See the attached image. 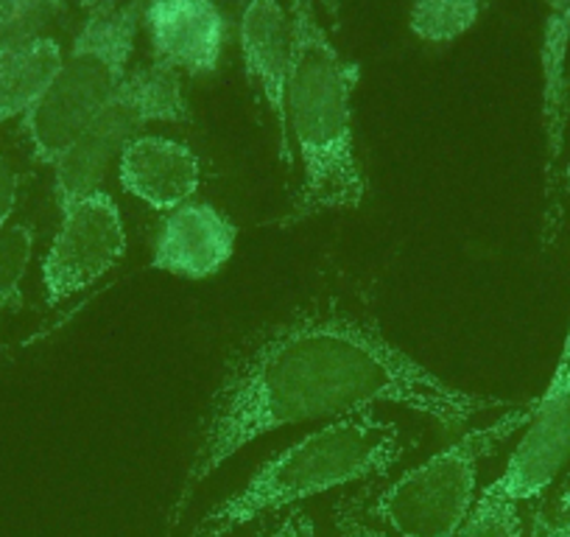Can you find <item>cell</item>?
Instances as JSON below:
<instances>
[{
    "mask_svg": "<svg viewBox=\"0 0 570 537\" xmlns=\"http://www.w3.org/2000/svg\"><path fill=\"white\" fill-rule=\"evenodd\" d=\"M375 407L409 409L456 431L479 414L514 407V400L453 387L361 311L305 305L257 328L227 355L199 418L194 459L168 526H177L196 490L257 437Z\"/></svg>",
    "mask_w": 570,
    "mask_h": 537,
    "instance_id": "cell-1",
    "label": "cell"
},
{
    "mask_svg": "<svg viewBox=\"0 0 570 537\" xmlns=\"http://www.w3.org/2000/svg\"><path fill=\"white\" fill-rule=\"evenodd\" d=\"M288 131L303 163V183L279 227H297L325 213L361 207L364 168L355 152V68L342 57L320 20L316 0H292Z\"/></svg>",
    "mask_w": 570,
    "mask_h": 537,
    "instance_id": "cell-2",
    "label": "cell"
},
{
    "mask_svg": "<svg viewBox=\"0 0 570 537\" xmlns=\"http://www.w3.org/2000/svg\"><path fill=\"white\" fill-rule=\"evenodd\" d=\"M409 448L403 426L375 412L331 420L261 465L235 496L216 504L194 526L190 537H227L252 520L297 507L305 498L386 476Z\"/></svg>",
    "mask_w": 570,
    "mask_h": 537,
    "instance_id": "cell-3",
    "label": "cell"
},
{
    "mask_svg": "<svg viewBox=\"0 0 570 537\" xmlns=\"http://www.w3.org/2000/svg\"><path fill=\"white\" fill-rule=\"evenodd\" d=\"M142 29V0H104L87 12L73 46L62 53L51 85L23 118L31 155L53 163L129 79V62Z\"/></svg>",
    "mask_w": 570,
    "mask_h": 537,
    "instance_id": "cell-4",
    "label": "cell"
},
{
    "mask_svg": "<svg viewBox=\"0 0 570 537\" xmlns=\"http://www.w3.org/2000/svg\"><path fill=\"white\" fill-rule=\"evenodd\" d=\"M531 412L534 400L509 407L490 426L462 435L445 451L428 457L377 490L366 515L397 537H456L475 507L481 459L525 429Z\"/></svg>",
    "mask_w": 570,
    "mask_h": 537,
    "instance_id": "cell-5",
    "label": "cell"
},
{
    "mask_svg": "<svg viewBox=\"0 0 570 537\" xmlns=\"http://www.w3.org/2000/svg\"><path fill=\"white\" fill-rule=\"evenodd\" d=\"M190 104L183 76L163 65H140L129 74L112 101L90 120L70 149L53 163V196L59 211L104 191L109 172L126 146L146 135L151 124H188Z\"/></svg>",
    "mask_w": 570,
    "mask_h": 537,
    "instance_id": "cell-6",
    "label": "cell"
},
{
    "mask_svg": "<svg viewBox=\"0 0 570 537\" xmlns=\"http://www.w3.org/2000/svg\"><path fill=\"white\" fill-rule=\"evenodd\" d=\"M59 213L62 222L42 257L48 305H62L92 289L126 255L124 216L107 191H96Z\"/></svg>",
    "mask_w": 570,
    "mask_h": 537,
    "instance_id": "cell-7",
    "label": "cell"
},
{
    "mask_svg": "<svg viewBox=\"0 0 570 537\" xmlns=\"http://www.w3.org/2000/svg\"><path fill=\"white\" fill-rule=\"evenodd\" d=\"M570 465V316L562 350L546 392L534 400V412L525 423L507 470L490 485L492 492L531 501L540 498Z\"/></svg>",
    "mask_w": 570,
    "mask_h": 537,
    "instance_id": "cell-8",
    "label": "cell"
},
{
    "mask_svg": "<svg viewBox=\"0 0 570 537\" xmlns=\"http://www.w3.org/2000/svg\"><path fill=\"white\" fill-rule=\"evenodd\" d=\"M240 57L246 79L255 85L277 129V152L285 172L294 168L288 131V68H292V18L279 0H246L240 12Z\"/></svg>",
    "mask_w": 570,
    "mask_h": 537,
    "instance_id": "cell-9",
    "label": "cell"
},
{
    "mask_svg": "<svg viewBox=\"0 0 570 537\" xmlns=\"http://www.w3.org/2000/svg\"><path fill=\"white\" fill-rule=\"evenodd\" d=\"M151 62L179 76H210L227 46L229 23L216 0H142Z\"/></svg>",
    "mask_w": 570,
    "mask_h": 537,
    "instance_id": "cell-10",
    "label": "cell"
},
{
    "mask_svg": "<svg viewBox=\"0 0 570 537\" xmlns=\"http://www.w3.org/2000/svg\"><path fill=\"white\" fill-rule=\"evenodd\" d=\"M238 227L210 202H188L168 213L155 241L151 268L185 281H205L229 263Z\"/></svg>",
    "mask_w": 570,
    "mask_h": 537,
    "instance_id": "cell-11",
    "label": "cell"
},
{
    "mask_svg": "<svg viewBox=\"0 0 570 537\" xmlns=\"http://www.w3.org/2000/svg\"><path fill=\"white\" fill-rule=\"evenodd\" d=\"M120 188L142 205L171 213L188 205L202 185L199 157L183 140L166 135H140L118 160Z\"/></svg>",
    "mask_w": 570,
    "mask_h": 537,
    "instance_id": "cell-12",
    "label": "cell"
},
{
    "mask_svg": "<svg viewBox=\"0 0 570 537\" xmlns=\"http://www.w3.org/2000/svg\"><path fill=\"white\" fill-rule=\"evenodd\" d=\"M542 74V138H546V202L557 211L559 185L564 179V140L570 120V0L548 3L540 48Z\"/></svg>",
    "mask_w": 570,
    "mask_h": 537,
    "instance_id": "cell-13",
    "label": "cell"
},
{
    "mask_svg": "<svg viewBox=\"0 0 570 537\" xmlns=\"http://www.w3.org/2000/svg\"><path fill=\"white\" fill-rule=\"evenodd\" d=\"M62 62V46L57 40H46L29 51L0 57V126L20 118L35 109L46 87L51 85Z\"/></svg>",
    "mask_w": 570,
    "mask_h": 537,
    "instance_id": "cell-14",
    "label": "cell"
},
{
    "mask_svg": "<svg viewBox=\"0 0 570 537\" xmlns=\"http://www.w3.org/2000/svg\"><path fill=\"white\" fill-rule=\"evenodd\" d=\"M65 0H0V57L51 40Z\"/></svg>",
    "mask_w": 570,
    "mask_h": 537,
    "instance_id": "cell-15",
    "label": "cell"
},
{
    "mask_svg": "<svg viewBox=\"0 0 570 537\" xmlns=\"http://www.w3.org/2000/svg\"><path fill=\"white\" fill-rule=\"evenodd\" d=\"M481 7V0H414L409 9V29L422 42L448 46L475 29Z\"/></svg>",
    "mask_w": 570,
    "mask_h": 537,
    "instance_id": "cell-16",
    "label": "cell"
},
{
    "mask_svg": "<svg viewBox=\"0 0 570 537\" xmlns=\"http://www.w3.org/2000/svg\"><path fill=\"white\" fill-rule=\"evenodd\" d=\"M35 257V230L26 222L9 224L0 233V331L23 303V283Z\"/></svg>",
    "mask_w": 570,
    "mask_h": 537,
    "instance_id": "cell-17",
    "label": "cell"
},
{
    "mask_svg": "<svg viewBox=\"0 0 570 537\" xmlns=\"http://www.w3.org/2000/svg\"><path fill=\"white\" fill-rule=\"evenodd\" d=\"M456 537H523V515H520V501L492 492L487 487L464 520Z\"/></svg>",
    "mask_w": 570,
    "mask_h": 537,
    "instance_id": "cell-18",
    "label": "cell"
},
{
    "mask_svg": "<svg viewBox=\"0 0 570 537\" xmlns=\"http://www.w3.org/2000/svg\"><path fill=\"white\" fill-rule=\"evenodd\" d=\"M255 537H320L316 524L305 509L288 507L283 512H274L263 518L261 529Z\"/></svg>",
    "mask_w": 570,
    "mask_h": 537,
    "instance_id": "cell-19",
    "label": "cell"
},
{
    "mask_svg": "<svg viewBox=\"0 0 570 537\" xmlns=\"http://www.w3.org/2000/svg\"><path fill=\"white\" fill-rule=\"evenodd\" d=\"M333 515H336L338 537H392L386 529H377L366 520V507L358 496L342 498Z\"/></svg>",
    "mask_w": 570,
    "mask_h": 537,
    "instance_id": "cell-20",
    "label": "cell"
},
{
    "mask_svg": "<svg viewBox=\"0 0 570 537\" xmlns=\"http://www.w3.org/2000/svg\"><path fill=\"white\" fill-rule=\"evenodd\" d=\"M20 172L7 155H0V233L12 224L14 211L20 205Z\"/></svg>",
    "mask_w": 570,
    "mask_h": 537,
    "instance_id": "cell-21",
    "label": "cell"
},
{
    "mask_svg": "<svg viewBox=\"0 0 570 537\" xmlns=\"http://www.w3.org/2000/svg\"><path fill=\"white\" fill-rule=\"evenodd\" d=\"M537 531L540 537H570V515H562L557 520H540Z\"/></svg>",
    "mask_w": 570,
    "mask_h": 537,
    "instance_id": "cell-22",
    "label": "cell"
},
{
    "mask_svg": "<svg viewBox=\"0 0 570 537\" xmlns=\"http://www.w3.org/2000/svg\"><path fill=\"white\" fill-rule=\"evenodd\" d=\"M559 515H570V479L564 481L562 492H559V501H557Z\"/></svg>",
    "mask_w": 570,
    "mask_h": 537,
    "instance_id": "cell-23",
    "label": "cell"
},
{
    "mask_svg": "<svg viewBox=\"0 0 570 537\" xmlns=\"http://www.w3.org/2000/svg\"><path fill=\"white\" fill-rule=\"evenodd\" d=\"M101 3L104 0H81V9H85V12H92V9H98Z\"/></svg>",
    "mask_w": 570,
    "mask_h": 537,
    "instance_id": "cell-24",
    "label": "cell"
},
{
    "mask_svg": "<svg viewBox=\"0 0 570 537\" xmlns=\"http://www.w3.org/2000/svg\"><path fill=\"white\" fill-rule=\"evenodd\" d=\"M542 3H546V7H548V3H551V0H542Z\"/></svg>",
    "mask_w": 570,
    "mask_h": 537,
    "instance_id": "cell-25",
    "label": "cell"
}]
</instances>
